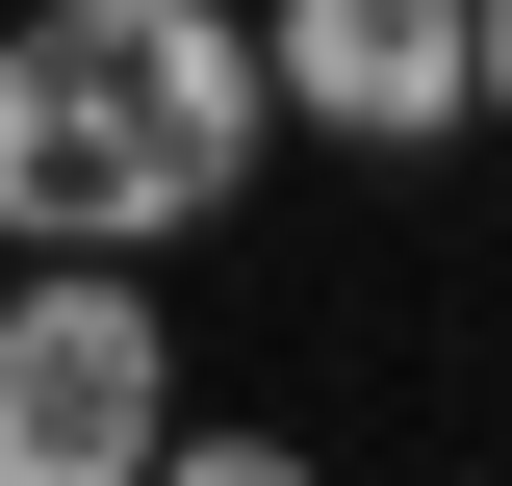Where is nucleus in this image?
Listing matches in <instances>:
<instances>
[{"mask_svg":"<svg viewBox=\"0 0 512 486\" xmlns=\"http://www.w3.org/2000/svg\"><path fill=\"white\" fill-rule=\"evenodd\" d=\"M256 103H282V154L410 180V154H461V0H256Z\"/></svg>","mask_w":512,"mask_h":486,"instance_id":"obj_3","label":"nucleus"},{"mask_svg":"<svg viewBox=\"0 0 512 486\" xmlns=\"http://www.w3.org/2000/svg\"><path fill=\"white\" fill-rule=\"evenodd\" d=\"M461 154H512V0H461Z\"/></svg>","mask_w":512,"mask_h":486,"instance_id":"obj_5","label":"nucleus"},{"mask_svg":"<svg viewBox=\"0 0 512 486\" xmlns=\"http://www.w3.org/2000/svg\"><path fill=\"white\" fill-rule=\"evenodd\" d=\"M154 435H180L154 256H0V486H154Z\"/></svg>","mask_w":512,"mask_h":486,"instance_id":"obj_2","label":"nucleus"},{"mask_svg":"<svg viewBox=\"0 0 512 486\" xmlns=\"http://www.w3.org/2000/svg\"><path fill=\"white\" fill-rule=\"evenodd\" d=\"M154 486H308V435H282V410H180V435H154Z\"/></svg>","mask_w":512,"mask_h":486,"instance_id":"obj_4","label":"nucleus"},{"mask_svg":"<svg viewBox=\"0 0 512 486\" xmlns=\"http://www.w3.org/2000/svg\"><path fill=\"white\" fill-rule=\"evenodd\" d=\"M282 180L256 0H26L0 26V256H205Z\"/></svg>","mask_w":512,"mask_h":486,"instance_id":"obj_1","label":"nucleus"}]
</instances>
